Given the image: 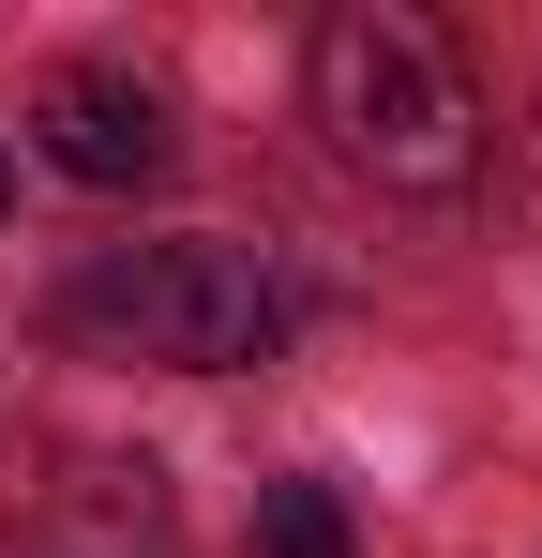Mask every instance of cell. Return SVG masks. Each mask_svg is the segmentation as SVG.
I'll list each match as a JSON object with an SVG mask.
<instances>
[{
	"instance_id": "5b68a950",
	"label": "cell",
	"mask_w": 542,
	"mask_h": 558,
	"mask_svg": "<svg viewBox=\"0 0 542 558\" xmlns=\"http://www.w3.org/2000/svg\"><path fill=\"white\" fill-rule=\"evenodd\" d=\"M257 544L271 558H347V498H332V483H271V498H257Z\"/></svg>"
},
{
	"instance_id": "7a4b0ae2",
	"label": "cell",
	"mask_w": 542,
	"mask_h": 558,
	"mask_svg": "<svg viewBox=\"0 0 542 558\" xmlns=\"http://www.w3.org/2000/svg\"><path fill=\"white\" fill-rule=\"evenodd\" d=\"M76 332H90V348H121V363L242 377V363H271L286 302H271L257 242H211V227H181V242H121V257L76 287Z\"/></svg>"
},
{
	"instance_id": "277c9868",
	"label": "cell",
	"mask_w": 542,
	"mask_h": 558,
	"mask_svg": "<svg viewBox=\"0 0 542 558\" xmlns=\"http://www.w3.org/2000/svg\"><path fill=\"white\" fill-rule=\"evenodd\" d=\"M15 558H181L167 468H136V453H90V468H61V483L30 498Z\"/></svg>"
},
{
	"instance_id": "3957f363",
	"label": "cell",
	"mask_w": 542,
	"mask_h": 558,
	"mask_svg": "<svg viewBox=\"0 0 542 558\" xmlns=\"http://www.w3.org/2000/svg\"><path fill=\"white\" fill-rule=\"evenodd\" d=\"M30 151L61 182H90V196H136V182H167V106L136 76H106V61H76V76L30 92Z\"/></svg>"
},
{
	"instance_id": "6da1fadb",
	"label": "cell",
	"mask_w": 542,
	"mask_h": 558,
	"mask_svg": "<svg viewBox=\"0 0 542 558\" xmlns=\"http://www.w3.org/2000/svg\"><path fill=\"white\" fill-rule=\"evenodd\" d=\"M301 76H317V121H332V151H347L361 182L467 196V167H482V92H467V61H452L407 0L317 15V61H301Z\"/></svg>"
},
{
	"instance_id": "8992f818",
	"label": "cell",
	"mask_w": 542,
	"mask_h": 558,
	"mask_svg": "<svg viewBox=\"0 0 542 558\" xmlns=\"http://www.w3.org/2000/svg\"><path fill=\"white\" fill-rule=\"evenodd\" d=\"M0 211H15V167H0Z\"/></svg>"
}]
</instances>
